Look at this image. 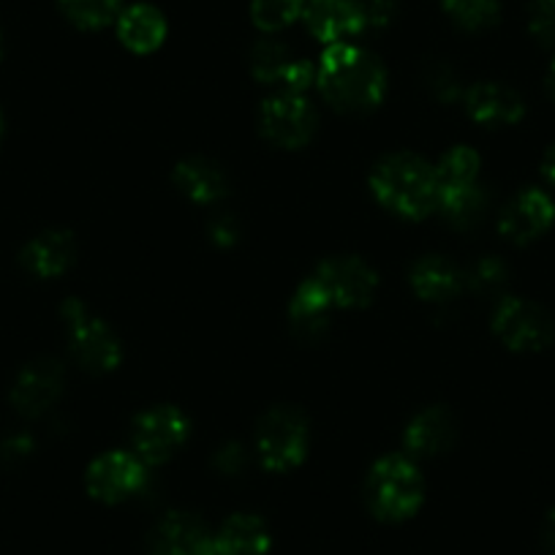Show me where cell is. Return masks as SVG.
Segmentation results:
<instances>
[{"label": "cell", "instance_id": "1", "mask_svg": "<svg viewBox=\"0 0 555 555\" xmlns=\"http://www.w3.org/2000/svg\"><path fill=\"white\" fill-rule=\"evenodd\" d=\"M317 82L324 99L340 112H367L382 104L387 72L371 52L351 44H333L322 55Z\"/></svg>", "mask_w": 555, "mask_h": 555}, {"label": "cell", "instance_id": "2", "mask_svg": "<svg viewBox=\"0 0 555 555\" xmlns=\"http://www.w3.org/2000/svg\"><path fill=\"white\" fill-rule=\"evenodd\" d=\"M371 189L387 210L409 221H420L439 207L436 169L411 153L382 158L371 172Z\"/></svg>", "mask_w": 555, "mask_h": 555}, {"label": "cell", "instance_id": "3", "mask_svg": "<svg viewBox=\"0 0 555 555\" xmlns=\"http://www.w3.org/2000/svg\"><path fill=\"white\" fill-rule=\"evenodd\" d=\"M423 474L409 457L387 455L371 468L365 485L367 506L382 520H405L423 504Z\"/></svg>", "mask_w": 555, "mask_h": 555}, {"label": "cell", "instance_id": "4", "mask_svg": "<svg viewBox=\"0 0 555 555\" xmlns=\"http://www.w3.org/2000/svg\"><path fill=\"white\" fill-rule=\"evenodd\" d=\"M256 452L270 472H289L300 466L308 452V420L297 409H270L259 423Z\"/></svg>", "mask_w": 555, "mask_h": 555}, {"label": "cell", "instance_id": "5", "mask_svg": "<svg viewBox=\"0 0 555 555\" xmlns=\"http://www.w3.org/2000/svg\"><path fill=\"white\" fill-rule=\"evenodd\" d=\"M61 317L68 330V346L88 371L104 373L120 365L122 351L117 335L101 319H95L82 302L66 300V306L61 308Z\"/></svg>", "mask_w": 555, "mask_h": 555}, {"label": "cell", "instance_id": "6", "mask_svg": "<svg viewBox=\"0 0 555 555\" xmlns=\"http://www.w3.org/2000/svg\"><path fill=\"white\" fill-rule=\"evenodd\" d=\"M185 439H189V420L175 405H158V409L139 414L131 430L133 450L145 466L147 463L158 466V463L169 461L185 444Z\"/></svg>", "mask_w": 555, "mask_h": 555}, {"label": "cell", "instance_id": "7", "mask_svg": "<svg viewBox=\"0 0 555 555\" xmlns=\"http://www.w3.org/2000/svg\"><path fill=\"white\" fill-rule=\"evenodd\" d=\"M327 295L330 306L338 308H360L367 306L378 286V278L371 264H365L357 256H333L322 261L313 275Z\"/></svg>", "mask_w": 555, "mask_h": 555}, {"label": "cell", "instance_id": "8", "mask_svg": "<svg viewBox=\"0 0 555 555\" xmlns=\"http://www.w3.org/2000/svg\"><path fill=\"white\" fill-rule=\"evenodd\" d=\"M493 330L509 349L539 351L553 340V322L539 306L506 297L493 313Z\"/></svg>", "mask_w": 555, "mask_h": 555}, {"label": "cell", "instance_id": "9", "mask_svg": "<svg viewBox=\"0 0 555 555\" xmlns=\"http://www.w3.org/2000/svg\"><path fill=\"white\" fill-rule=\"evenodd\" d=\"M261 131L272 145L302 147L317 131V112L302 93L272 95L261 106Z\"/></svg>", "mask_w": 555, "mask_h": 555}, {"label": "cell", "instance_id": "10", "mask_svg": "<svg viewBox=\"0 0 555 555\" xmlns=\"http://www.w3.org/2000/svg\"><path fill=\"white\" fill-rule=\"evenodd\" d=\"M147 485V468L131 452H106L88 468V490L104 504H117L128 495L142 493Z\"/></svg>", "mask_w": 555, "mask_h": 555}, {"label": "cell", "instance_id": "11", "mask_svg": "<svg viewBox=\"0 0 555 555\" xmlns=\"http://www.w3.org/2000/svg\"><path fill=\"white\" fill-rule=\"evenodd\" d=\"M250 68L261 85H281L284 93H302L317 82V68L302 57H295L281 41H259L250 52Z\"/></svg>", "mask_w": 555, "mask_h": 555}, {"label": "cell", "instance_id": "12", "mask_svg": "<svg viewBox=\"0 0 555 555\" xmlns=\"http://www.w3.org/2000/svg\"><path fill=\"white\" fill-rule=\"evenodd\" d=\"M555 221V202L544 191L526 189L504 207L499 229L512 243H531L547 232Z\"/></svg>", "mask_w": 555, "mask_h": 555}, {"label": "cell", "instance_id": "13", "mask_svg": "<svg viewBox=\"0 0 555 555\" xmlns=\"http://www.w3.org/2000/svg\"><path fill=\"white\" fill-rule=\"evenodd\" d=\"M63 367L55 360H36L20 373L12 389V403L20 414L39 416L61 398Z\"/></svg>", "mask_w": 555, "mask_h": 555}, {"label": "cell", "instance_id": "14", "mask_svg": "<svg viewBox=\"0 0 555 555\" xmlns=\"http://www.w3.org/2000/svg\"><path fill=\"white\" fill-rule=\"evenodd\" d=\"M302 20H306L308 30L330 47L344 44L346 39L365 30L354 0H306Z\"/></svg>", "mask_w": 555, "mask_h": 555}, {"label": "cell", "instance_id": "15", "mask_svg": "<svg viewBox=\"0 0 555 555\" xmlns=\"http://www.w3.org/2000/svg\"><path fill=\"white\" fill-rule=\"evenodd\" d=\"M270 550V531L256 515H234L223 522L218 537H210L199 555H264Z\"/></svg>", "mask_w": 555, "mask_h": 555}, {"label": "cell", "instance_id": "16", "mask_svg": "<svg viewBox=\"0 0 555 555\" xmlns=\"http://www.w3.org/2000/svg\"><path fill=\"white\" fill-rule=\"evenodd\" d=\"M468 115L482 126H509L517 122L526 112L522 99L512 88L499 82H479L463 95Z\"/></svg>", "mask_w": 555, "mask_h": 555}, {"label": "cell", "instance_id": "17", "mask_svg": "<svg viewBox=\"0 0 555 555\" xmlns=\"http://www.w3.org/2000/svg\"><path fill=\"white\" fill-rule=\"evenodd\" d=\"M210 533L199 517L189 512H172L156 526L151 539V555H199Z\"/></svg>", "mask_w": 555, "mask_h": 555}, {"label": "cell", "instance_id": "18", "mask_svg": "<svg viewBox=\"0 0 555 555\" xmlns=\"http://www.w3.org/2000/svg\"><path fill=\"white\" fill-rule=\"evenodd\" d=\"M411 289L416 297H423L428 302H444L452 300L457 292L463 289V272L461 267L452 264L447 256L430 254L414 261L411 267Z\"/></svg>", "mask_w": 555, "mask_h": 555}, {"label": "cell", "instance_id": "19", "mask_svg": "<svg viewBox=\"0 0 555 555\" xmlns=\"http://www.w3.org/2000/svg\"><path fill=\"white\" fill-rule=\"evenodd\" d=\"M452 436H455V423H452L450 411L441 405L425 409L405 428V450L416 457L439 455L452 444Z\"/></svg>", "mask_w": 555, "mask_h": 555}, {"label": "cell", "instance_id": "20", "mask_svg": "<svg viewBox=\"0 0 555 555\" xmlns=\"http://www.w3.org/2000/svg\"><path fill=\"white\" fill-rule=\"evenodd\" d=\"M117 36L128 50L145 55V52L158 50L167 36V20L158 9L147 7V3H137V7L126 9L117 17Z\"/></svg>", "mask_w": 555, "mask_h": 555}, {"label": "cell", "instance_id": "21", "mask_svg": "<svg viewBox=\"0 0 555 555\" xmlns=\"http://www.w3.org/2000/svg\"><path fill=\"white\" fill-rule=\"evenodd\" d=\"M175 183L196 205H212V202L223 199L229 191L223 169L199 156L185 158V162L178 164V169H175Z\"/></svg>", "mask_w": 555, "mask_h": 555}, {"label": "cell", "instance_id": "22", "mask_svg": "<svg viewBox=\"0 0 555 555\" xmlns=\"http://www.w3.org/2000/svg\"><path fill=\"white\" fill-rule=\"evenodd\" d=\"M77 243L68 232H44L23 250V264L39 278H55L72 267Z\"/></svg>", "mask_w": 555, "mask_h": 555}, {"label": "cell", "instance_id": "23", "mask_svg": "<svg viewBox=\"0 0 555 555\" xmlns=\"http://www.w3.org/2000/svg\"><path fill=\"white\" fill-rule=\"evenodd\" d=\"M330 308L333 306H330L327 295L322 292L317 278L311 275L308 281H302L300 289L295 292V300H292V308H289V317H292V324H295L297 335L306 340L319 338V335L327 330Z\"/></svg>", "mask_w": 555, "mask_h": 555}, {"label": "cell", "instance_id": "24", "mask_svg": "<svg viewBox=\"0 0 555 555\" xmlns=\"http://www.w3.org/2000/svg\"><path fill=\"white\" fill-rule=\"evenodd\" d=\"M479 175V156L472 147H452L436 167V183H439V194L447 191L468 189L477 183Z\"/></svg>", "mask_w": 555, "mask_h": 555}, {"label": "cell", "instance_id": "25", "mask_svg": "<svg viewBox=\"0 0 555 555\" xmlns=\"http://www.w3.org/2000/svg\"><path fill=\"white\" fill-rule=\"evenodd\" d=\"M485 207H488V194H485V189L479 183L468 185V189L439 194V210L444 212L447 221L461 229L477 223L482 218Z\"/></svg>", "mask_w": 555, "mask_h": 555}, {"label": "cell", "instance_id": "26", "mask_svg": "<svg viewBox=\"0 0 555 555\" xmlns=\"http://www.w3.org/2000/svg\"><path fill=\"white\" fill-rule=\"evenodd\" d=\"M68 20L79 28H104L120 17V0H57Z\"/></svg>", "mask_w": 555, "mask_h": 555}, {"label": "cell", "instance_id": "27", "mask_svg": "<svg viewBox=\"0 0 555 555\" xmlns=\"http://www.w3.org/2000/svg\"><path fill=\"white\" fill-rule=\"evenodd\" d=\"M506 281H509V270L495 256H482L468 267V272H463V284H468V289L479 297H499Z\"/></svg>", "mask_w": 555, "mask_h": 555}, {"label": "cell", "instance_id": "28", "mask_svg": "<svg viewBox=\"0 0 555 555\" xmlns=\"http://www.w3.org/2000/svg\"><path fill=\"white\" fill-rule=\"evenodd\" d=\"M302 7H306V0H254L250 17H254L256 28L275 34L302 17Z\"/></svg>", "mask_w": 555, "mask_h": 555}, {"label": "cell", "instance_id": "29", "mask_svg": "<svg viewBox=\"0 0 555 555\" xmlns=\"http://www.w3.org/2000/svg\"><path fill=\"white\" fill-rule=\"evenodd\" d=\"M444 12L468 30H482L499 17V0H444Z\"/></svg>", "mask_w": 555, "mask_h": 555}, {"label": "cell", "instance_id": "30", "mask_svg": "<svg viewBox=\"0 0 555 555\" xmlns=\"http://www.w3.org/2000/svg\"><path fill=\"white\" fill-rule=\"evenodd\" d=\"M528 23L542 44H555V0H531Z\"/></svg>", "mask_w": 555, "mask_h": 555}, {"label": "cell", "instance_id": "31", "mask_svg": "<svg viewBox=\"0 0 555 555\" xmlns=\"http://www.w3.org/2000/svg\"><path fill=\"white\" fill-rule=\"evenodd\" d=\"M362 28H384L398 12V0H354Z\"/></svg>", "mask_w": 555, "mask_h": 555}, {"label": "cell", "instance_id": "32", "mask_svg": "<svg viewBox=\"0 0 555 555\" xmlns=\"http://www.w3.org/2000/svg\"><path fill=\"white\" fill-rule=\"evenodd\" d=\"M430 93L439 101H455L461 95V82H457L455 72L447 63H434L428 72Z\"/></svg>", "mask_w": 555, "mask_h": 555}, {"label": "cell", "instance_id": "33", "mask_svg": "<svg viewBox=\"0 0 555 555\" xmlns=\"http://www.w3.org/2000/svg\"><path fill=\"white\" fill-rule=\"evenodd\" d=\"M34 450V439L25 434H12L0 439V463H17Z\"/></svg>", "mask_w": 555, "mask_h": 555}, {"label": "cell", "instance_id": "34", "mask_svg": "<svg viewBox=\"0 0 555 555\" xmlns=\"http://www.w3.org/2000/svg\"><path fill=\"white\" fill-rule=\"evenodd\" d=\"M216 468L221 474H240L245 468V450L240 444H223L216 455Z\"/></svg>", "mask_w": 555, "mask_h": 555}, {"label": "cell", "instance_id": "35", "mask_svg": "<svg viewBox=\"0 0 555 555\" xmlns=\"http://www.w3.org/2000/svg\"><path fill=\"white\" fill-rule=\"evenodd\" d=\"M237 234H240L237 221H234L232 216H218L216 221L210 223L212 243H218V245H221V248H229V245L237 243Z\"/></svg>", "mask_w": 555, "mask_h": 555}, {"label": "cell", "instance_id": "36", "mask_svg": "<svg viewBox=\"0 0 555 555\" xmlns=\"http://www.w3.org/2000/svg\"><path fill=\"white\" fill-rule=\"evenodd\" d=\"M542 542H544V550H547V555H555V509L550 512L547 520H544Z\"/></svg>", "mask_w": 555, "mask_h": 555}, {"label": "cell", "instance_id": "37", "mask_svg": "<svg viewBox=\"0 0 555 555\" xmlns=\"http://www.w3.org/2000/svg\"><path fill=\"white\" fill-rule=\"evenodd\" d=\"M542 175H544V180H547V183L555 185V145L550 147L547 153H544V158H542Z\"/></svg>", "mask_w": 555, "mask_h": 555}, {"label": "cell", "instance_id": "38", "mask_svg": "<svg viewBox=\"0 0 555 555\" xmlns=\"http://www.w3.org/2000/svg\"><path fill=\"white\" fill-rule=\"evenodd\" d=\"M547 90H550V95L555 99V61H553V66H550V72H547Z\"/></svg>", "mask_w": 555, "mask_h": 555}, {"label": "cell", "instance_id": "39", "mask_svg": "<svg viewBox=\"0 0 555 555\" xmlns=\"http://www.w3.org/2000/svg\"><path fill=\"white\" fill-rule=\"evenodd\" d=\"M0 133H3V115H0Z\"/></svg>", "mask_w": 555, "mask_h": 555}, {"label": "cell", "instance_id": "40", "mask_svg": "<svg viewBox=\"0 0 555 555\" xmlns=\"http://www.w3.org/2000/svg\"><path fill=\"white\" fill-rule=\"evenodd\" d=\"M0 50H3V39H0Z\"/></svg>", "mask_w": 555, "mask_h": 555}]
</instances>
